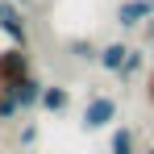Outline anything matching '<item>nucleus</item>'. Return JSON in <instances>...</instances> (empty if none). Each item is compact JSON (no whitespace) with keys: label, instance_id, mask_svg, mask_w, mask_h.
Returning a JSON list of instances; mask_svg holds the SVG:
<instances>
[{"label":"nucleus","instance_id":"obj_1","mask_svg":"<svg viewBox=\"0 0 154 154\" xmlns=\"http://www.w3.org/2000/svg\"><path fill=\"white\" fill-rule=\"evenodd\" d=\"M0 33L8 38V46L33 50V33H29V13L17 0H0Z\"/></svg>","mask_w":154,"mask_h":154},{"label":"nucleus","instance_id":"obj_2","mask_svg":"<svg viewBox=\"0 0 154 154\" xmlns=\"http://www.w3.org/2000/svg\"><path fill=\"white\" fill-rule=\"evenodd\" d=\"M25 75H33V50L4 46L0 50V92H13Z\"/></svg>","mask_w":154,"mask_h":154},{"label":"nucleus","instance_id":"obj_3","mask_svg":"<svg viewBox=\"0 0 154 154\" xmlns=\"http://www.w3.org/2000/svg\"><path fill=\"white\" fill-rule=\"evenodd\" d=\"M117 121V100L108 96V92H92L88 100H83V112H79V125L83 133H100Z\"/></svg>","mask_w":154,"mask_h":154},{"label":"nucleus","instance_id":"obj_4","mask_svg":"<svg viewBox=\"0 0 154 154\" xmlns=\"http://www.w3.org/2000/svg\"><path fill=\"white\" fill-rule=\"evenodd\" d=\"M150 17H154V4H146V0H121L117 4V25L121 29H137Z\"/></svg>","mask_w":154,"mask_h":154},{"label":"nucleus","instance_id":"obj_5","mask_svg":"<svg viewBox=\"0 0 154 154\" xmlns=\"http://www.w3.org/2000/svg\"><path fill=\"white\" fill-rule=\"evenodd\" d=\"M38 108H42V112H54V117H63V112L71 108V88H63V83H46Z\"/></svg>","mask_w":154,"mask_h":154},{"label":"nucleus","instance_id":"obj_6","mask_svg":"<svg viewBox=\"0 0 154 154\" xmlns=\"http://www.w3.org/2000/svg\"><path fill=\"white\" fill-rule=\"evenodd\" d=\"M42 88H46V83H42L38 75H25L17 88H13V96H17V104H21V112H33V108H38V100H42Z\"/></svg>","mask_w":154,"mask_h":154},{"label":"nucleus","instance_id":"obj_7","mask_svg":"<svg viewBox=\"0 0 154 154\" xmlns=\"http://www.w3.org/2000/svg\"><path fill=\"white\" fill-rule=\"evenodd\" d=\"M125 54H129V46L125 42H108V46H100V71H108V75H117L121 71V63H125Z\"/></svg>","mask_w":154,"mask_h":154},{"label":"nucleus","instance_id":"obj_8","mask_svg":"<svg viewBox=\"0 0 154 154\" xmlns=\"http://www.w3.org/2000/svg\"><path fill=\"white\" fill-rule=\"evenodd\" d=\"M146 58H150V50H137V46H129V54H125V63H121V71H117V79H121V83L137 79L142 71H146Z\"/></svg>","mask_w":154,"mask_h":154},{"label":"nucleus","instance_id":"obj_9","mask_svg":"<svg viewBox=\"0 0 154 154\" xmlns=\"http://www.w3.org/2000/svg\"><path fill=\"white\" fill-rule=\"evenodd\" d=\"M108 154H137V133L129 125L112 129V137H108Z\"/></svg>","mask_w":154,"mask_h":154},{"label":"nucleus","instance_id":"obj_10","mask_svg":"<svg viewBox=\"0 0 154 154\" xmlns=\"http://www.w3.org/2000/svg\"><path fill=\"white\" fill-rule=\"evenodd\" d=\"M67 50L75 54L79 63H96V58H100V46H96V42H88V38H71V42H67Z\"/></svg>","mask_w":154,"mask_h":154},{"label":"nucleus","instance_id":"obj_11","mask_svg":"<svg viewBox=\"0 0 154 154\" xmlns=\"http://www.w3.org/2000/svg\"><path fill=\"white\" fill-rule=\"evenodd\" d=\"M17 117H21L17 96H13V92H0V125H4V121H17Z\"/></svg>","mask_w":154,"mask_h":154},{"label":"nucleus","instance_id":"obj_12","mask_svg":"<svg viewBox=\"0 0 154 154\" xmlns=\"http://www.w3.org/2000/svg\"><path fill=\"white\" fill-rule=\"evenodd\" d=\"M38 133H42V129H38V121H25V125H21V133H17V146H21V150L38 146Z\"/></svg>","mask_w":154,"mask_h":154},{"label":"nucleus","instance_id":"obj_13","mask_svg":"<svg viewBox=\"0 0 154 154\" xmlns=\"http://www.w3.org/2000/svg\"><path fill=\"white\" fill-rule=\"evenodd\" d=\"M146 104H150V108H154V75L146 79Z\"/></svg>","mask_w":154,"mask_h":154},{"label":"nucleus","instance_id":"obj_14","mask_svg":"<svg viewBox=\"0 0 154 154\" xmlns=\"http://www.w3.org/2000/svg\"><path fill=\"white\" fill-rule=\"evenodd\" d=\"M17 4H21L25 13H33V8H38V0H17Z\"/></svg>","mask_w":154,"mask_h":154},{"label":"nucleus","instance_id":"obj_15","mask_svg":"<svg viewBox=\"0 0 154 154\" xmlns=\"http://www.w3.org/2000/svg\"><path fill=\"white\" fill-rule=\"evenodd\" d=\"M146 50H150V58H154V17H150V46H146Z\"/></svg>","mask_w":154,"mask_h":154},{"label":"nucleus","instance_id":"obj_16","mask_svg":"<svg viewBox=\"0 0 154 154\" xmlns=\"http://www.w3.org/2000/svg\"><path fill=\"white\" fill-rule=\"evenodd\" d=\"M146 154H154V142H150V146H146Z\"/></svg>","mask_w":154,"mask_h":154},{"label":"nucleus","instance_id":"obj_17","mask_svg":"<svg viewBox=\"0 0 154 154\" xmlns=\"http://www.w3.org/2000/svg\"><path fill=\"white\" fill-rule=\"evenodd\" d=\"M146 4H154V0H146Z\"/></svg>","mask_w":154,"mask_h":154}]
</instances>
